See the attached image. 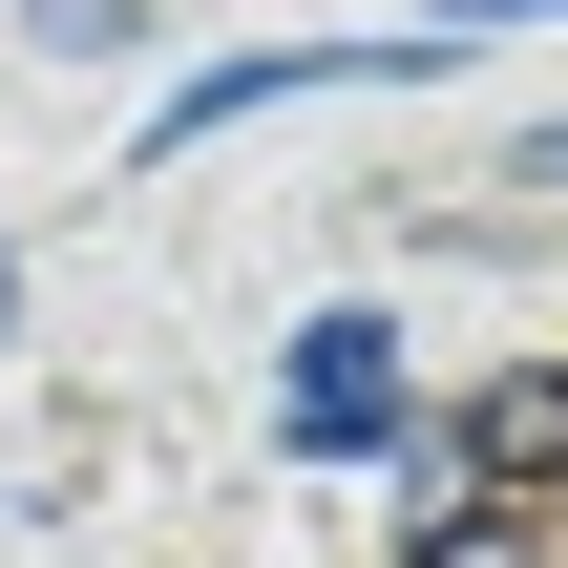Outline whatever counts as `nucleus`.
I'll use <instances>...</instances> for the list:
<instances>
[{
  "instance_id": "nucleus-4",
  "label": "nucleus",
  "mask_w": 568,
  "mask_h": 568,
  "mask_svg": "<svg viewBox=\"0 0 568 568\" xmlns=\"http://www.w3.org/2000/svg\"><path fill=\"white\" fill-rule=\"evenodd\" d=\"M400 568H527V506H443V527H422Z\"/></svg>"
},
{
  "instance_id": "nucleus-1",
  "label": "nucleus",
  "mask_w": 568,
  "mask_h": 568,
  "mask_svg": "<svg viewBox=\"0 0 568 568\" xmlns=\"http://www.w3.org/2000/svg\"><path fill=\"white\" fill-rule=\"evenodd\" d=\"M422 63H464V21H422V42H232V63H169L148 84V148H211V126L316 105V84H422Z\"/></svg>"
},
{
  "instance_id": "nucleus-3",
  "label": "nucleus",
  "mask_w": 568,
  "mask_h": 568,
  "mask_svg": "<svg viewBox=\"0 0 568 568\" xmlns=\"http://www.w3.org/2000/svg\"><path fill=\"white\" fill-rule=\"evenodd\" d=\"M464 443H485V464H568V379H485Z\"/></svg>"
},
{
  "instance_id": "nucleus-2",
  "label": "nucleus",
  "mask_w": 568,
  "mask_h": 568,
  "mask_svg": "<svg viewBox=\"0 0 568 568\" xmlns=\"http://www.w3.org/2000/svg\"><path fill=\"white\" fill-rule=\"evenodd\" d=\"M274 422H295L316 464H400V422H422V379H400V316H295V358H274Z\"/></svg>"
}]
</instances>
